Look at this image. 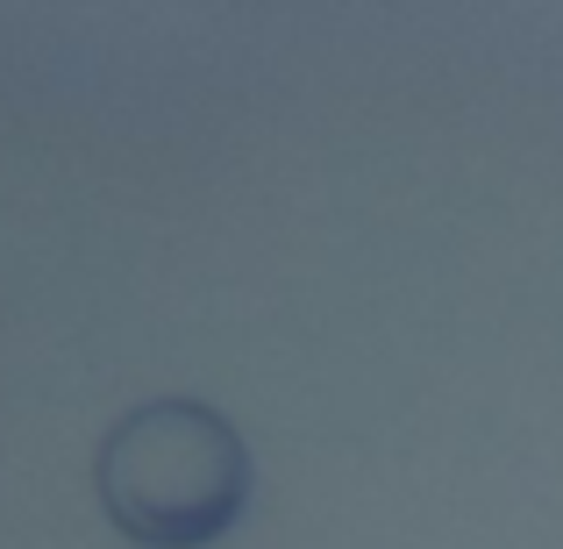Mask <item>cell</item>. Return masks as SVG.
Here are the masks:
<instances>
[{
    "label": "cell",
    "instance_id": "cell-1",
    "mask_svg": "<svg viewBox=\"0 0 563 549\" xmlns=\"http://www.w3.org/2000/svg\"><path fill=\"white\" fill-rule=\"evenodd\" d=\"M93 493L143 549H207L250 507V450L207 399H143L100 436Z\"/></svg>",
    "mask_w": 563,
    "mask_h": 549
}]
</instances>
